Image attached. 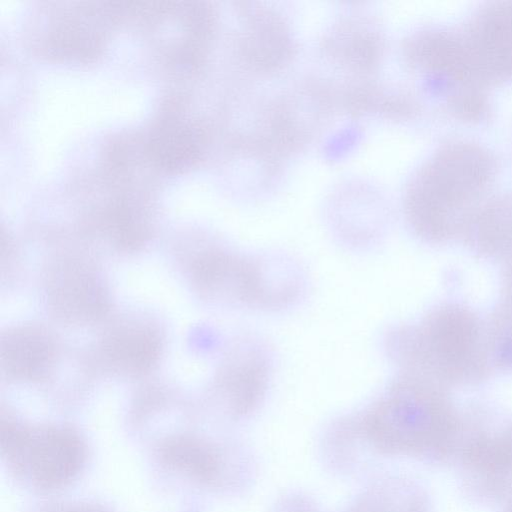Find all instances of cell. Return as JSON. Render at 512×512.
<instances>
[{
    "instance_id": "cell-1",
    "label": "cell",
    "mask_w": 512,
    "mask_h": 512,
    "mask_svg": "<svg viewBox=\"0 0 512 512\" xmlns=\"http://www.w3.org/2000/svg\"><path fill=\"white\" fill-rule=\"evenodd\" d=\"M494 162L474 144L455 143L440 150L414 187L412 208L419 217H436L476 199L488 188Z\"/></svg>"
},
{
    "instance_id": "cell-2",
    "label": "cell",
    "mask_w": 512,
    "mask_h": 512,
    "mask_svg": "<svg viewBox=\"0 0 512 512\" xmlns=\"http://www.w3.org/2000/svg\"><path fill=\"white\" fill-rule=\"evenodd\" d=\"M2 452L34 484L54 489L66 485L80 471L85 448L80 438L65 428L29 430L2 423Z\"/></svg>"
},
{
    "instance_id": "cell-3",
    "label": "cell",
    "mask_w": 512,
    "mask_h": 512,
    "mask_svg": "<svg viewBox=\"0 0 512 512\" xmlns=\"http://www.w3.org/2000/svg\"><path fill=\"white\" fill-rule=\"evenodd\" d=\"M458 37L469 85L512 79V2L485 8Z\"/></svg>"
},
{
    "instance_id": "cell-4",
    "label": "cell",
    "mask_w": 512,
    "mask_h": 512,
    "mask_svg": "<svg viewBox=\"0 0 512 512\" xmlns=\"http://www.w3.org/2000/svg\"><path fill=\"white\" fill-rule=\"evenodd\" d=\"M269 372L266 355L250 343L225 368L219 380L227 407L234 416L250 415L259 407L266 394Z\"/></svg>"
},
{
    "instance_id": "cell-5",
    "label": "cell",
    "mask_w": 512,
    "mask_h": 512,
    "mask_svg": "<svg viewBox=\"0 0 512 512\" xmlns=\"http://www.w3.org/2000/svg\"><path fill=\"white\" fill-rule=\"evenodd\" d=\"M161 454L174 470L204 483H214L222 475L224 461L214 445L192 437H176L167 441Z\"/></svg>"
},
{
    "instance_id": "cell-6",
    "label": "cell",
    "mask_w": 512,
    "mask_h": 512,
    "mask_svg": "<svg viewBox=\"0 0 512 512\" xmlns=\"http://www.w3.org/2000/svg\"><path fill=\"white\" fill-rule=\"evenodd\" d=\"M53 347L46 334L37 329L11 332L2 343V361L7 373L16 378L31 379L50 365Z\"/></svg>"
},
{
    "instance_id": "cell-7",
    "label": "cell",
    "mask_w": 512,
    "mask_h": 512,
    "mask_svg": "<svg viewBox=\"0 0 512 512\" xmlns=\"http://www.w3.org/2000/svg\"><path fill=\"white\" fill-rule=\"evenodd\" d=\"M104 352L121 370L138 373L148 370L156 361L159 341L148 328L123 327L107 337Z\"/></svg>"
},
{
    "instance_id": "cell-8",
    "label": "cell",
    "mask_w": 512,
    "mask_h": 512,
    "mask_svg": "<svg viewBox=\"0 0 512 512\" xmlns=\"http://www.w3.org/2000/svg\"><path fill=\"white\" fill-rule=\"evenodd\" d=\"M50 292L56 308L65 316L93 317L102 313L105 307L101 287L82 270L72 269L61 274Z\"/></svg>"
},
{
    "instance_id": "cell-9",
    "label": "cell",
    "mask_w": 512,
    "mask_h": 512,
    "mask_svg": "<svg viewBox=\"0 0 512 512\" xmlns=\"http://www.w3.org/2000/svg\"><path fill=\"white\" fill-rule=\"evenodd\" d=\"M344 512H419V504L403 481L382 478L366 488Z\"/></svg>"
},
{
    "instance_id": "cell-10",
    "label": "cell",
    "mask_w": 512,
    "mask_h": 512,
    "mask_svg": "<svg viewBox=\"0 0 512 512\" xmlns=\"http://www.w3.org/2000/svg\"><path fill=\"white\" fill-rule=\"evenodd\" d=\"M273 512H320L317 505L306 495L285 494L274 506Z\"/></svg>"
},
{
    "instance_id": "cell-11",
    "label": "cell",
    "mask_w": 512,
    "mask_h": 512,
    "mask_svg": "<svg viewBox=\"0 0 512 512\" xmlns=\"http://www.w3.org/2000/svg\"><path fill=\"white\" fill-rule=\"evenodd\" d=\"M58 512H101L95 508L87 507V506H73L69 508L62 509Z\"/></svg>"
}]
</instances>
